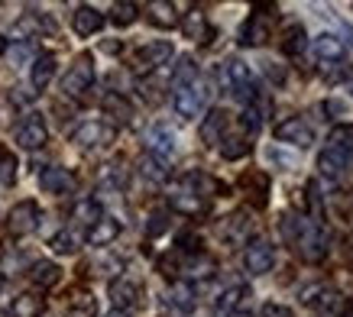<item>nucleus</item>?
I'll list each match as a JSON object with an SVG mask.
<instances>
[{
  "instance_id": "obj_1",
  "label": "nucleus",
  "mask_w": 353,
  "mask_h": 317,
  "mask_svg": "<svg viewBox=\"0 0 353 317\" xmlns=\"http://www.w3.org/2000/svg\"><path fill=\"white\" fill-rule=\"evenodd\" d=\"M282 236L289 240V246L305 259V263H321L327 249H331V230L318 221H308L301 214H282Z\"/></svg>"
},
{
  "instance_id": "obj_2",
  "label": "nucleus",
  "mask_w": 353,
  "mask_h": 317,
  "mask_svg": "<svg viewBox=\"0 0 353 317\" xmlns=\"http://www.w3.org/2000/svg\"><path fill=\"white\" fill-rule=\"evenodd\" d=\"M91 85H94V62L91 55H78L62 78V91L68 97H81L85 91H91Z\"/></svg>"
},
{
  "instance_id": "obj_3",
  "label": "nucleus",
  "mask_w": 353,
  "mask_h": 317,
  "mask_svg": "<svg viewBox=\"0 0 353 317\" xmlns=\"http://www.w3.org/2000/svg\"><path fill=\"white\" fill-rule=\"evenodd\" d=\"M224 85L230 88V94L240 101V104H250L253 97H256V85H253V78H250V68H246L240 59H230L224 65Z\"/></svg>"
},
{
  "instance_id": "obj_4",
  "label": "nucleus",
  "mask_w": 353,
  "mask_h": 317,
  "mask_svg": "<svg viewBox=\"0 0 353 317\" xmlns=\"http://www.w3.org/2000/svg\"><path fill=\"white\" fill-rule=\"evenodd\" d=\"M301 301L308 307H314V314L321 317H337L343 307V298L334 288H324V285H308L301 292Z\"/></svg>"
},
{
  "instance_id": "obj_5",
  "label": "nucleus",
  "mask_w": 353,
  "mask_h": 317,
  "mask_svg": "<svg viewBox=\"0 0 353 317\" xmlns=\"http://www.w3.org/2000/svg\"><path fill=\"white\" fill-rule=\"evenodd\" d=\"M36 227H39V204L36 201L13 204L10 214H7V230H10V236H30Z\"/></svg>"
},
{
  "instance_id": "obj_6",
  "label": "nucleus",
  "mask_w": 353,
  "mask_h": 317,
  "mask_svg": "<svg viewBox=\"0 0 353 317\" xmlns=\"http://www.w3.org/2000/svg\"><path fill=\"white\" fill-rule=\"evenodd\" d=\"M276 263V249L269 240H253V243H246L243 249V269L250 275H266Z\"/></svg>"
},
{
  "instance_id": "obj_7",
  "label": "nucleus",
  "mask_w": 353,
  "mask_h": 317,
  "mask_svg": "<svg viewBox=\"0 0 353 317\" xmlns=\"http://www.w3.org/2000/svg\"><path fill=\"white\" fill-rule=\"evenodd\" d=\"M17 143H20L23 149H43L46 146V139H49V130H46V123H43V116L39 114H30V116H23V123L17 127Z\"/></svg>"
},
{
  "instance_id": "obj_8",
  "label": "nucleus",
  "mask_w": 353,
  "mask_h": 317,
  "mask_svg": "<svg viewBox=\"0 0 353 317\" xmlns=\"http://www.w3.org/2000/svg\"><path fill=\"white\" fill-rule=\"evenodd\" d=\"M272 13H253L250 20L243 23V30H240V45H266L269 32H272Z\"/></svg>"
},
{
  "instance_id": "obj_9",
  "label": "nucleus",
  "mask_w": 353,
  "mask_h": 317,
  "mask_svg": "<svg viewBox=\"0 0 353 317\" xmlns=\"http://www.w3.org/2000/svg\"><path fill=\"white\" fill-rule=\"evenodd\" d=\"M276 139L292 143V146H299V149H308L311 143H314V130H311L301 116H289L285 123H279L276 127Z\"/></svg>"
},
{
  "instance_id": "obj_10",
  "label": "nucleus",
  "mask_w": 353,
  "mask_h": 317,
  "mask_svg": "<svg viewBox=\"0 0 353 317\" xmlns=\"http://www.w3.org/2000/svg\"><path fill=\"white\" fill-rule=\"evenodd\" d=\"M204 101H208V91H204V85H198V81L175 91V110H179V116H185V120H192V116L201 114Z\"/></svg>"
},
{
  "instance_id": "obj_11",
  "label": "nucleus",
  "mask_w": 353,
  "mask_h": 317,
  "mask_svg": "<svg viewBox=\"0 0 353 317\" xmlns=\"http://www.w3.org/2000/svg\"><path fill=\"white\" fill-rule=\"evenodd\" d=\"M250 233H253V221L246 217V211L230 214V217H224V223H221V240L230 246H246Z\"/></svg>"
},
{
  "instance_id": "obj_12",
  "label": "nucleus",
  "mask_w": 353,
  "mask_h": 317,
  "mask_svg": "<svg viewBox=\"0 0 353 317\" xmlns=\"http://www.w3.org/2000/svg\"><path fill=\"white\" fill-rule=\"evenodd\" d=\"M110 139H114V130L108 127V123H97V120H91V123H81V127L72 133V143L75 146H108Z\"/></svg>"
},
{
  "instance_id": "obj_13",
  "label": "nucleus",
  "mask_w": 353,
  "mask_h": 317,
  "mask_svg": "<svg viewBox=\"0 0 353 317\" xmlns=\"http://www.w3.org/2000/svg\"><path fill=\"white\" fill-rule=\"evenodd\" d=\"M75 175L68 169H59V165H52V169H43V175H39V188L46 191V194H72L75 191Z\"/></svg>"
},
{
  "instance_id": "obj_14",
  "label": "nucleus",
  "mask_w": 353,
  "mask_h": 317,
  "mask_svg": "<svg viewBox=\"0 0 353 317\" xmlns=\"http://www.w3.org/2000/svg\"><path fill=\"white\" fill-rule=\"evenodd\" d=\"M172 59V43L165 39H156V43L143 45L137 52V72H152V68H159Z\"/></svg>"
},
{
  "instance_id": "obj_15",
  "label": "nucleus",
  "mask_w": 353,
  "mask_h": 317,
  "mask_svg": "<svg viewBox=\"0 0 353 317\" xmlns=\"http://www.w3.org/2000/svg\"><path fill=\"white\" fill-rule=\"evenodd\" d=\"M110 301H114L117 311L127 314L130 307L139 305V285L137 282H130V278H114V282H110Z\"/></svg>"
},
{
  "instance_id": "obj_16",
  "label": "nucleus",
  "mask_w": 353,
  "mask_h": 317,
  "mask_svg": "<svg viewBox=\"0 0 353 317\" xmlns=\"http://www.w3.org/2000/svg\"><path fill=\"white\" fill-rule=\"evenodd\" d=\"M169 204L175 207V211H182V214H188V217H194V214H204L208 211V201L204 198H198L188 185H182V188H175L169 194Z\"/></svg>"
},
{
  "instance_id": "obj_17",
  "label": "nucleus",
  "mask_w": 353,
  "mask_h": 317,
  "mask_svg": "<svg viewBox=\"0 0 353 317\" xmlns=\"http://www.w3.org/2000/svg\"><path fill=\"white\" fill-rule=\"evenodd\" d=\"M224 130H227V114L224 110H221V107L208 110V116H204V123H201V143L204 146H221Z\"/></svg>"
},
{
  "instance_id": "obj_18",
  "label": "nucleus",
  "mask_w": 353,
  "mask_h": 317,
  "mask_svg": "<svg viewBox=\"0 0 353 317\" xmlns=\"http://www.w3.org/2000/svg\"><path fill=\"white\" fill-rule=\"evenodd\" d=\"M240 185H243V191L250 194V201H253V207H266V194H269V175L266 172H246L243 178H240Z\"/></svg>"
},
{
  "instance_id": "obj_19",
  "label": "nucleus",
  "mask_w": 353,
  "mask_h": 317,
  "mask_svg": "<svg viewBox=\"0 0 353 317\" xmlns=\"http://www.w3.org/2000/svg\"><path fill=\"white\" fill-rule=\"evenodd\" d=\"M72 26H75L78 36H94L104 26V13L94 10V7H78L75 17H72Z\"/></svg>"
},
{
  "instance_id": "obj_20",
  "label": "nucleus",
  "mask_w": 353,
  "mask_h": 317,
  "mask_svg": "<svg viewBox=\"0 0 353 317\" xmlns=\"http://www.w3.org/2000/svg\"><path fill=\"white\" fill-rule=\"evenodd\" d=\"M101 107H104V114H108L114 123H130V120H133V104H130L123 94H117V91H110V94L101 101Z\"/></svg>"
},
{
  "instance_id": "obj_21",
  "label": "nucleus",
  "mask_w": 353,
  "mask_h": 317,
  "mask_svg": "<svg viewBox=\"0 0 353 317\" xmlns=\"http://www.w3.org/2000/svg\"><path fill=\"white\" fill-rule=\"evenodd\" d=\"M182 32L194 43H208L211 39V26H208V17L201 10H188L182 20Z\"/></svg>"
},
{
  "instance_id": "obj_22",
  "label": "nucleus",
  "mask_w": 353,
  "mask_h": 317,
  "mask_svg": "<svg viewBox=\"0 0 353 317\" xmlns=\"http://www.w3.org/2000/svg\"><path fill=\"white\" fill-rule=\"evenodd\" d=\"M150 152L152 156H159V158H169L172 156V149H175V133H172L165 123H159V127H152L150 130Z\"/></svg>"
},
{
  "instance_id": "obj_23",
  "label": "nucleus",
  "mask_w": 353,
  "mask_h": 317,
  "mask_svg": "<svg viewBox=\"0 0 353 317\" xmlns=\"http://www.w3.org/2000/svg\"><path fill=\"white\" fill-rule=\"evenodd\" d=\"M146 10H150V23L152 26H159V30H172V26H179L175 3H169V0H152Z\"/></svg>"
},
{
  "instance_id": "obj_24",
  "label": "nucleus",
  "mask_w": 353,
  "mask_h": 317,
  "mask_svg": "<svg viewBox=\"0 0 353 317\" xmlns=\"http://www.w3.org/2000/svg\"><path fill=\"white\" fill-rule=\"evenodd\" d=\"M117 233H120V221H114V217H101V221L88 230V243L91 246H108L117 240Z\"/></svg>"
},
{
  "instance_id": "obj_25",
  "label": "nucleus",
  "mask_w": 353,
  "mask_h": 317,
  "mask_svg": "<svg viewBox=\"0 0 353 317\" xmlns=\"http://www.w3.org/2000/svg\"><path fill=\"white\" fill-rule=\"evenodd\" d=\"M30 278H32V285L36 288H52V285H59L62 269H59L55 263H49V259H39V263H32Z\"/></svg>"
},
{
  "instance_id": "obj_26",
  "label": "nucleus",
  "mask_w": 353,
  "mask_h": 317,
  "mask_svg": "<svg viewBox=\"0 0 353 317\" xmlns=\"http://www.w3.org/2000/svg\"><path fill=\"white\" fill-rule=\"evenodd\" d=\"M327 143H331L327 149L337 152L343 162H353V127H334L331 136H327Z\"/></svg>"
},
{
  "instance_id": "obj_27",
  "label": "nucleus",
  "mask_w": 353,
  "mask_h": 317,
  "mask_svg": "<svg viewBox=\"0 0 353 317\" xmlns=\"http://www.w3.org/2000/svg\"><path fill=\"white\" fill-rule=\"evenodd\" d=\"M243 298H250V292H246L243 285H230V288H224L221 295H217V301H214V311L217 314H234L236 307L243 305Z\"/></svg>"
},
{
  "instance_id": "obj_28",
  "label": "nucleus",
  "mask_w": 353,
  "mask_h": 317,
  "mask_svg": "<svg viewBox=\"0 0 353 317\" xmlns=\"http://www.w3.org/2000/svg\"><path fill=\"white\" fill-rule=\"evenodd\" d=\"M52 74H55V55L52 52L36 55V62H32V88L43 91V88L52 81Z\"/></svg>"
},
{
  "instance_id": "obj_29",
  "label": "nucleus",
  "mask_w": 353,
  "mask_h": 317,
  "mask_svg": "<svg viewBox=\"0 0 353 317\" xmlns=\"http://www.w3.org/2000/svg\"><path fill=\"white\" fill-rule=\"evenodd\" d=\"M314 52H318L321 62H341L343 43L337 39V36H331V32H321V36L314 39Z\"/></svg>"
},
{
  "instance_id": "obj_30",
  "label": "nucleus",
  "mask_w": 353,
  "mask_h": 317,
  "mask_svg": "<svg viewBox=\"0 0 353 317\" xmlns=\"http://www.w3.org/2000/svg\"><path fill=\"white\" fill-rule=\"evenodd\" d=\"M139 172H143V178H150V181H165L169 178V158H159V156H152V152H146V156L139 158Z\"/></svg>"
},
{
  "instance_id": "obj_31",
  "label": "nucleus",
  "mask_w": 353,
  "mask_h": 317,
  "mask_svg": "<svg viewBox=\"0 0 353 317\" xmlns=\"http://www.w3.org/2000/svg\"><path fill=\"white\" fill-rule=\"evenodd\" d=\"M198 81V65H194L192 55H182L179 65H175V72H172V88L179 91V88H188Z\"/></svg>"
},
{
  "instance_id": "obj_32",
  "label": "nucleus",
  "mask_w": 353,
  "mask_h": 317,
  "mask_svg": "<svg viewBox=\"0 0 353 317\" xmlns=\"http://www.w3.org/2000/svg\"><path fill=\"white\" fill-rule=\"evenodd\" d=\"M169 305L175 307V311H182V314L194 311V288L188 285V282H175V285L169 288Z\"/></svg>"
},
{
  "instance_id": "obj_33",
  "label": "nucleus",
  "mask_w": 353,
  "mask_h": 317,
  "mask_svg": "<svg viewBox=\"0 0 353 317\" xmlns=\"http://www.w3.org/2000/svg\"><path fill=\"white\" fill-rule=\"evenodd\" d=\"M68 317H97V301L91 292H75L72 305H68Z\"/></svg>"
},
{
  "instance_id": "obj_34",
  "label": "nucleus",
  "mask_w": 353,
  "mask_h": 317,
  "mask_svg": "<svg viewBox=\"0 0 353 317\" xmlns=\"http://www.w3.org/2000/svg\"><path fill=\"white\" fill-rule=\"evenodd\" d=\"M10 317H43V298L39 295H20L10 307Z\"/></svg>"
},
{
  "instance_id": "obj_35",
  "label": "nucleus",
  "mask_w": 353,
  "mask_h": 317,
  "mask_svg": "<svg viewBox=\"0 0 353 317\" xmlns=\"http://www.w3.org/2000/svg\"><path fill=\"white\" fill-rule=\"evenodd\" d=\"M305 45H308V32H305V26H289L285 30V39H282V52L285 55H301L305 52Z\"/></svg>"
},
{
  "instance_id": "obj_36",
  "label": "nucleus",
  "mask_w": 353,
  "mask_h": 317,
  "mask_svg": "<svg viewBox=\"0 0 353 317\" xmlns=\"http://www.w3.org/2000/svg\"><path fill=\"white\" fill-rule=\"evenodd\" d=\"M182 272L188 278H208V275H214V259H208L204 253H194L192 259H185Z\"/></svg>"
},
{
  "instance_id": "obj_37",
  "label": "nucleus",
  "mask_w": 353,
  "mask_h": 317,
  "mask_svg": "<svg viewBox=\"0 0 353 317\" xmlns=\"http://www.w3.org/2000/svg\"><path fill=\"white\" fill-rule=\"evenodd\" d=\"M72 217H75V221L81 223V227H88V230H91V227H94V223L101 221L104 214H101V204L91 201V198H85V201H78V204H75V214H72Z\"/></svg>"
},
{
  "instance_id": "obj_38",
  "label": "nucleus",
  "mask_w": 353,
  "mask_h": 317,
  "mask_svg": "<svg viewBox=\"0 0 353 317\" xmlns=\"http://www.w3.org/2000/svg\"><path fill=\"white\" fill-rule=\"evenodd\" d=\"M318 165H321V175H327V178H341L343 172H347V162H343L337 152H331V149H324L321 152Z\"/></svg>"
},
{
  "instance_id": "obj_39",
  "label": "nucleus",
  "mask_w": 353,
  "mask_h": 317,
  "mask_svg": "<svg viewBox=\"0 0 353 317\" xmlns=\"http://www.w3.org/2000/svg\"><path fill=\"white\" fill-rule=\"evenodd\" d=\"M137 17H139V7L130 3V0H117L110 7V20L117 23V26H130V23H137Z\"/></svg>"
},
{
  "instance_id": "obj_40",
  "label": "nucleus",
  "mask_w": 353,
  "mask_h": 317,
  "mask_svg": "<svg viewBox=\"0 0 353 317\" xmlns=\"http://www.w3.org/2000/svg\"><path fill=\"white\" fill-rule=\"evenodd\" d=\"M246 152H250V139L246 136H224L221 139V156L230 158V162H234V158H243Z\"/></svg>"
},
{
  "instance_id": "obj_41",
  "label": "nucleus",
  "mask_w": 353,
  "mask_h": 317,
  "mask_svg": "<svg viewBox=\"0 0 353 317\" xmlns=\"http://www.w3.org/2000/svg\"><path fill=\"white\" fill-rule=\"evenodd\" d=\"M91 269H97L94 275H108V278H114V275H120L123 263H120L117 256H101V259H94V263L88 265V272H91Z\"/></svg>"
},
{
  "instance_id": "obj_42",
  "label": "nucleus",
  "mask_w": 353,
  "mask_h": 317,
  "mask_svg": "<svg viewBox=\"0 0 353 317\" xmlns=\"http://www.w3.org/2000/svg\"><path fill=\"white\" fill-rule=\"evenodd\" d=\"M331 204H334V214H337L343 223H353V194H347V191H337Z\"/></svg>"
},
{
  "instance_id": "obj_43",
  "label": "nucleus",
  "mask_w": 353,
  "mask_h": 317,
  "mask_svg": "<svg viewBox=\"0 0 353 317\" xmlns=\"http://www.w3.org/2000/svg\"><path fill=\"white\" fill-rule=\"evenodd\" d=\"M49 246H52L59 256H72L78 249V240H75V233H68V230H62V233H55L52 240H49Z\"/></svg>"
},
{
  "instance_id": "obj_44",
  "label": "nucleus",
  "mask_w": 353,
  "mask_h": 317,
  "mask_svg": "<svg viewBox=\"0 0 353 317\" xmlns=\"http://www.w3.org/2000/svg\"><path fill=\"white\" fill-rule=\"evenodd\" d=\"M165 230H169V214L152 211L150 221H146V233H150V236H159V233H165Z\"/></svg>"
},
{
  "instance_id": "obj_45",
  "label": "nucleus",
  "mask_w": 353,
  "mask_h": 317,
  "mask_svg": "<svg viewBox=\"0 0 353 317\" xmlns=\"http://www.w3.org/2000/svg\"><path fill=\"white\" fill-rule=\"evenodd\" d=\"M10 52V59H13V65H23L26 59L32 55V39H23V43H17L13 49H7Z\"/></svg>"
},
{
  "instance_id": "obj_46",
  "label": "nucleus",
  "mask_w": 353,
  "mask_h": 317,
  "mask_svg": "<svg viewBox=\"0 0 353 317\" xmlns=\"http://www.w3.org/2000/svg\"><path fill=\"white\" fill-rule=\"evenodd\" d=\"M13 169H17L13 156H10V152H0V185H10V181H13Z\"/></svg>"
},
{
  "instance_id": "obj_47",
  "label": "nucleus",
  "mask_w": 353,
  "mask_h": 317,
  "mask_svg": "<svg viewBox=\"0 0 353 317\" xmlns=\"http://www.w3.org/2000/svg\"><path fill=\"white\" fill-rule=\"evenodd\" d=\"M104 178H108L110 185H123V181H127V172H123V162H114V165H108V172H104Z\"/></svg>"
},
{
  "instance_id": "obj_48",
  "label": "nucleus",
  "mask_w": 353,
  "mask_h": 317,
  "mask_svg": "<svg viewBox=\"0 0 353 317\" xmlns=\"http://www.w3.org/2000/svg\"><path fill=\"white\" fill-rule=\"evenodd\" d=\"M266 74H269V81H276V85H282L285 81V68L276 62H266Z\"/></svg>"
},
{
  "instance_id": "obj_49",
  "label": "nucleus",
  "mask_w": 353,
  "mask_h": 317,
  "mask_svg": "<svg viewBox=\"0 0 353 317\" xmlns=\"http://www.w3.org/2000/svg\"><path fill=\"white\" fill-rule=\"evenodd\" d=\"M263 317H292V311L282 305H266L263 307Z\"/></svg>"
},
{
  "instance_id": "obj_50",
  "label": "nucleus",
  "mask_w": 353,
  "mask_h": 317,
  "mask_svg": "<svg viewBox=\"0 0 353 317\" xmlns=\"http://www.w3.org/2000/svg\"><path fill=\"white\" fill-rule=\"evenodd\" d=\"M179 246H182V249H188V253H198V236L182 233V236H179Z\"/></svg>"
},
{
  "instance_id": "obj_51",
  "label": "nucleus",
  "mask_w": 353,
  "mask_h": 317,
  "mask_svg": "<svg viewBox=\"0 0 353 317\" xmlns=\"http://www.w3.org/2000/svg\"><path fill=\"white\" fill-rule=\"evenodd\" d=\"M324 114H343V104L341 101H324Z\"/></svg>"
},
{
  "instance_id": "obj_52",
  "label": "nucleus",
  "mask_w": 353,
  "mask_h": 317,
  "mask_svg": "<svg viewBox=\"0 0 353 317\" xmlns=\"http://www.w3.org/2000/svg\"><path fill=\"white\" fill-rule=\"evenodd\" d=\"M101 49H104V52H110V55H114V52H120V43H104V45H101Z\"/></svg>"
},
{
  "instance_id": "obj_53",
  "label": "nucleus",
  "mask_w": 353,
  "mask_h": 317,
  "mask_svg": "<svg viewBox=\"0 0 353 317\" xmlns=\"http://www.w3.org/2000/svg\"><path fill=\"white\" fill-rule=\"evenodd\" d=\"M347 263H353V233L347 236Z\"/></svg>"
},
{
  "instance_id": "obj_54",
  "label": "nucleus",
  "mask_w": 353,
  "mask_h": 317,
  "mask_svg": "<svg viewBox=\"0 0 353 317\" xmlns=\"http://www.w3.org/2000/svg\"><path fill=\"white\" fill-rule=\"evenodd\" d=\"M343 32H347V43L353 45V23H347V26H343Z\"/></svg>"
},
{
  "instance_id": "obj_55",
  "label": "nucleus",
  "mask_w": 353,
  "mask_h": 317,
  "mask_svg": "<svg viewBox=\"0 0 353 317\" xmlns=\"http://www.w3.org/2000/svg\"><path fill=\"white\" fill-rule=\"evenodd\" d=\"M341 317H353V301H350V305H343V314Z\"/></svg>"
},
{
  "instance_id": "obj_56",
  "label": "nucleus",
  "mask_w": 353,
  "mask_h": 317,
  "mask_svg": "<svg viewBox=\"0 0 353 317\" xmlns=\"http://www.w3.org/2000/svg\"><path fill=\"white\" fill-rule=\"evenodd\" d=\"M7 49H10V45H7V39L0 36V55H7Z\"/></svg>"
},
{
  "instance_id": "obj_57",
  "label": "nucleus",
  "mask_w": 353,
  "mask_h": 317,
  "mask_svg": "<svg viewBox=\"0 0 353 317\" xmlns=\"http://www.w3.org/2000/svg\"><path fill=\"white\" fill-rule=\"evenodd\" d=\"M347 91H350V94H353V74H350V78H347Z\"/></svg>"
},
{
  "instance_id": "obj_58",
  "label": "nucleus",
  "mask_w": 353,
  "mask_h": 317,
  "mask_svg": "<svg viewBox=\"0 0 353 317\" xmlns=\"http://www.w3.org/2000/svg\"><path fill=\"white\" fill-rule=\"evenodd\" d=\"M110 317H127V314H123V311H114V314H110Z\"/></svg>"
},
{
  "instance_id": "obj_59",
  "label": "nucleus",
  "mask_w": 353,
  "mask_h": 317,
  "mask_svg": "<svg viewBox=\"0 0 353 317\" xmlns=\"http://www.w3.org/2000/svg\"><path fill=\"white\" fill-rule=\"evenodd\" d=\"M0 292H3V272H0Z\"/></svg>"
}]
</instances>
